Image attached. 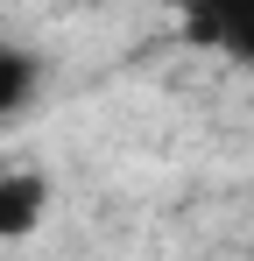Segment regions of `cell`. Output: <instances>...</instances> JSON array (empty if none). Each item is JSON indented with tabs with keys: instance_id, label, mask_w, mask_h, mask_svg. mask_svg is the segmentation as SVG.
Wrapping results in <instances>:
<instances>
[{
	"instance_id": "2",
	"label": "cell",
	"mask_w": 254,
	"mask_h": 261,
	"mask_svg": "<svg viewBox=\"0 0 254 261\" xmlns=\"http://www.w3.org/2000/svg\"><path fill=\"white\" fill-rule=\"evenodd\" d=\"M49 212V176L36 170H0V240H29Z\"/></svg>"
},
{
	"instance_id": "3",
	"label": "cell",
	"mask_w": 254,
	"mask_h": 261,
	"mask_svg": "<svg viewBox=\"0 0 254 261\" xmlns=\"http://www.w3.org/2000/svg\"><path fill=\"white\" fill-rule=\"evenodd\" d=\"M36 92H42V57L21 49V43H0V120L21 113Z\"/></svg>"
},
{
	"instance_id": "1",
	"label": "cell",
	"mask_w": 254,
	"mask_h": 261,
	"mask_svg": "<svg viewBox=\"0 0 254 261\" xmlns=\"http://www.w3.org/2000/svg\"><path fill=\"white\" fill-rule=\"evenodd\" d=\"M184 29H191V43H205V49L254 71V0H191Z\"/></svg>"
}]
</instances>
